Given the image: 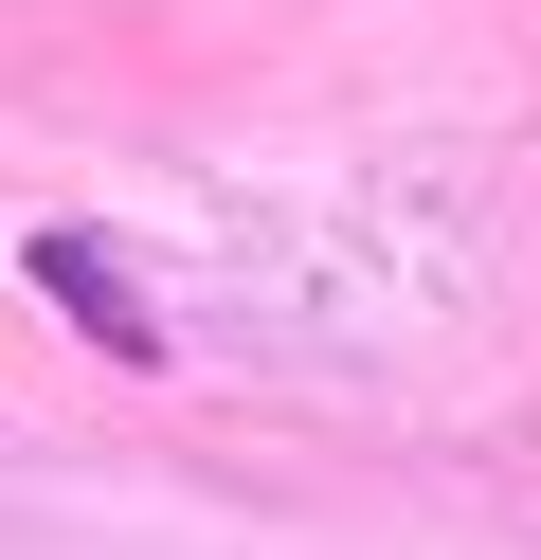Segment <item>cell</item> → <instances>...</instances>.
<instances>
[{"instance_id":"1","label":"cell","mask_w":541,"mask_h":560,"mask_svg":"<svg viewBox=\"0 0 541 560\" xmlns=\"http://www.w3.org/2000/svg\"><path fill=\"white\" fill-rule=\"evenodd\" d=\"M36 290H55V307H72V326H91V343H108V362H163V307H144V290H127V271H108V254H91V235H55V254H36Z\"/></svg>"}]
</instances>
